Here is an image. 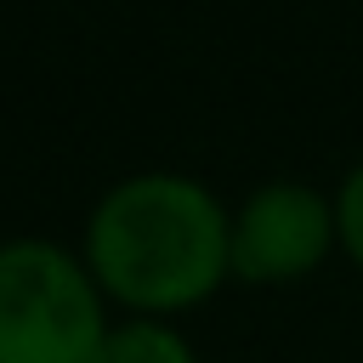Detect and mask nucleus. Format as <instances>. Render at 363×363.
<instances>
[{
  "instance_id": "nucleus-1",
  "label": "nucleus",
  "mask_w": 363,
  "mask_h": 363,
  "mask_svg": "<svg viewBox=\"0 0 363 363\" xmlns=\"http://www.w3.org/2000/svg\"><path fill=\"white\" fill-rule=\"evenodd\" d=\"M96 278L130 306H187L233 267L221 204L187 176H130L102 193L85 227Z\"/></svg>"
},
{
  "instance_id": "nucleus-2",
  "label": "nucleus",
  "mask_w": 363,
  "mask_h": 363,
  "mask_svg": "<svg viewBox=\"0 0 363 363\" xmlns=\"http://www.w3.org/2000/svg\"><path fill=\"white\" fill-rule=\"evenodd\" d=\"M102 306L74 255L45 238L0 244V363H96Z\"/></svg>"
},
{
  "instance_id": "nucleus-3",
  "label": "nucleus",
  "mask_w": 363,
  "mask_h": 363,
  "mask_svg": "<svg viewBox=\"0 0 363 363\" xmlns=\"http://www.w3.org/2000/svg\"><path fill=\"white\" fill-rule=\"evenodd\" d=\"M335 238V210L323 193L301 187V182H267L261 193H250V204L233 221V272L255 278V284H284L301 278L323 261Z\"/></svg>"
},
{
  "instance_id": "nucleus-4",
  "label": "nucleus",
  "mask_w": 363,
  "mask_h": 363,
  "mask_svg": "<svg viewBox=\"0 0 363 363\" xmlns=\"http://www.w3.org/2000/svg\"><path fill=\"white\" fill-rule=\"evenodd\" d=\"M96 363H193V352L164 323H119L102 335Z\"/></svg>"
},
{
  "instance_id": "nucleus-5",
  "label": "nucleus",
  "mask_w": 363,
  "mask_h": 363,
  "mask_svg": "<svg viewBox=\"0 0 363 363\" xmlns=\"http://www.w3.org/2000/svg\"><path fill=\"white\" fill-rule=\"evenodd\" d=\"M335 227H340V238H346V250L363 261V164L346 176V187H340V210H335Z\"/></svg>"
}]
</instances>
